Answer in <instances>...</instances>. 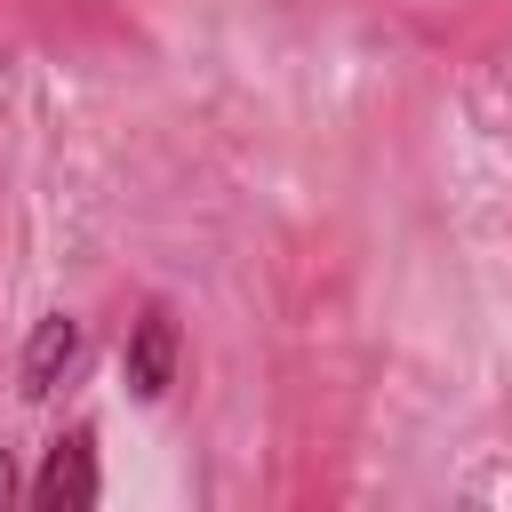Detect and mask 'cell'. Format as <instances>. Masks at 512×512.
<instances>
[{
  "label": "cell",
  "mask_w": 512,
  "mask_h": 512,
  "mask_svg": "<svg viewBox=\"0 0 512 512\" xmlns=\"http://www.w3.org/2000/svg\"><path fill=\"white\" fill-rule=\"evenodd\" d=\"M176 360H184V328H176V304L152 296L136 320H128V352H120V376L136 400H168L176 384Z\"/></svg>",
  "instance_id": "obj_1"
},
{
  "label": "cell",
  "mask_w": 512,
  "mask_h": 512,
  "mask_svg": "<svg viewBox=\"0 0 512 512\" xmlns=\"http://www.w3.org/2000/svg\"><path fill=\"white\" fill-rule=\"evenodd\" d=\"M96 496H104L96 432H88V424H72V432L48 448V464H40V480H32V504H40V512H88Z\"/></svg>",
  "instance_id": "obj_2"
},
{
  "label": "cell",
  "mask_w": 512,
  "mask_h": 512,
  "mask_svg": "<svg viewBox=\"0 0 512 512\" xmlns=\"http://www.w3.org/2000/svg\"><path fill=\"white\" fill-rule=\"evenodd\" d=\"M80 360V320L72 312H40L32 320V336H24V360H16V384H24V400H48L56 384H64V368Z\"/></svg>",
  "instance_id": "obj_3"
},
{
  "label": "cell",
  "mask_w": 512,
  "mask_h": 512,
  "mask_svg": "<svg viewBox=\"0 0 512 512\" xmlns=\"http://www.w3.org/2000/svg\"><path fill=\"white\" fill-rule=\"evenodd\" d=\"M16 488H24V480H16V448H0V504H8Z\"/></svg>",
  "instance_id": "obj_4"
}]
</instances>
